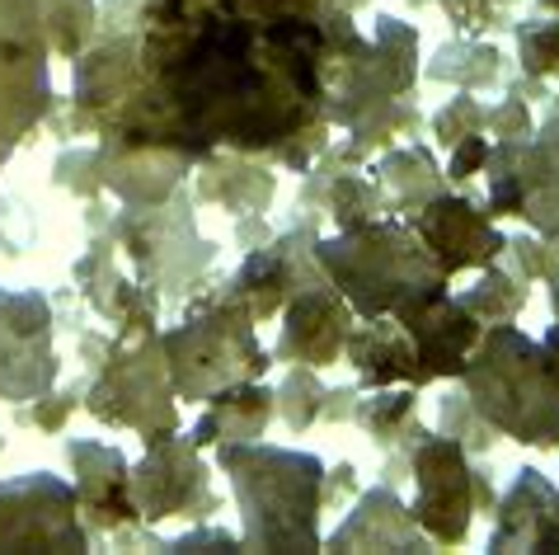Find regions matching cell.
<instances>
[{
    "label": "cell",
    "instance_id": "cell-21",
    "mask_svg": "<svg viewBox=\"0 0 559 555\" xmlns=\"http://www.w3.org/2000/svg\"><path fill=\"white\" fill-rule=\"evenodd\" d=\"M377 189L391 198L400 212L414 217L428 198L442 193V169L432 165L424 146H400V151H385V161L377 165Z\"/></svg>",
    "mask_w": 559,
    "mask_h": 555
},
{
    "label": "cell",
    "instance_id": "cell-1",
    "mask_svg": "<svg viewBox=\"0 0 559 555\" xmlns=\"http://www.w3.org/2000/svg\"><path fill=\"white\" fill-rule=\"evenodd\" d=\"M362 52L338 0H142L132 85L104 146L183 169L273 151L306 169Z\"/></svg>",
    "mask_w": 559,
    "mask_h": 555
},
{
    "label": "cell",
    "instance_id": "cell-20",
    "mask_svg": "<svg viewBox=\"0 0 559 555\" xmlns=\"http://www.w3.org/2000/svg\"><path fill=\"white\" fill-rule=\"evenodd\" d=\"M277 410V395L254 387V381H240V387H226L207 400V414L198 420L193 428V442L198 447H216V442H254L263 438Z\"/></svg>",
    "mask_w": 559,
    "mask_h": 555
},
{
    "label": "cell",
    "instance_id": "cell-11",
    "mask_svg": "<svg viewBox=\"0 0 559 555\" xmlns=\"http://www.w3.org/2000/svg\"><path fill=\"white\" fill-rule=\"evenodd\" d=\"M57 381L52 353V302L38 292L0 287V395L38 400Z\"/></svg>",
    "mask_w": 559,
    "mask_h": 555
},
{
    "label": "cell",
    "instance_id": "cell-32",
    "mask_svg": "<svg viewBox=\"0 0 559 555\" xmlns=\"http://www.w3.org/2000/svg\"><path fill=\"white\" fill-rule=\"evenodd\" d=\"M518 0H447V10L456 14V24L465 34H479V28H499L508 20V10Z\"/></svg>",
    "mask_w": 559,
    "mask_h": 555
},
{
    "label": "cell",
    "instance_id": "cell-15",
    "mask_svg": "<svg viewBox=\"0 0 559 555\" xmlns=\"http://www.w3.org/2000/svg\"><path fill=\"white\" fill-rule=\"evenodd\" d=\"M395 320H405V330L414 334L418 387H424V381H442V377H461L465 358L475 353L479 334H485L479 316L465 311L461 297H452V292H442L438 302L418 306L409 316H395Z\"/></svg>",
    "mask_w": 559,
    "mask_h": 555
},
{
    "label": "cell",
    "instance_id": "cell-22",
    "mask_svg": "<svg viewBox=\"0 0 559 555\" xmlns=\"http://www.w3.org/2000/svg\"><path fill=\"white\" fill-rule=\"evenodd\" d=\"M461 306L479 316V326H512L526 306V283L518 273L489 264L479 269V283L471 292H461Z\"/></svg>",
    "mask_w": 559,
    "mask_h": 555
},
{
    "label": "cell",
    "instance_id": "cell-14",
    "mask_svg": "<svg viewBox=\"0 0 559 555\" xmlns=\"http://www.w3.org/2000/svg\"><path fill=\"white\" fill-rule=\"evenodd\" d=\"M348 330H353V306L344 302V292L320 273L316 283H306L297 297L287 302L277 358L297 363V367H330V363H338V353H344Z\"/></svg>",
    "mask_w": 559,
    "mask_h": 555
},
{
    "label": "cell",
    "instance_id": "cell-29",
    "mask_svg": "<svg viewBox=\"0 0 559 555\" xmlns=\"http://www.w3.org/2000/svg\"><path fill=\"white\" fill-rule=\"evenodd\" d=\"M485 118H489V109L479 104L471 90H461V95L447 104V109L432 118V128H438V142L452 151L456 142H465V137H475V132H485Z\"/></svg>",
    "mask_w": 559,
    "mask_h": 555
},
{
    "label": "cell",
    "instance_id": "cell-35",
    "mask_svg": "<svg viewBox=\"0 0 559 555\" xmlns=\"http://www.w3.org/2000/svg\"><path fill=\"white\" fill-rule=\"evenodd\" d=\"M536 5L546 10V14H559V0H536Z\"/></svg>",
    "mask_w": 559,
    "mask_h": 555
},
{
    "label": "cell",
    "instance_id": "cell-31",
    "mask_svg": "<svg viewBox=\"0 0 559 555\" xmlns=\"http://www.w3.org/2000/svg\"><path fill=\"white\" fill-rule=\"evenodd\" d=\"M485 128L493 132V142H518V137H532V132H536L532 104H526V99H518V95L499 99V104H493V109H489Z\"/></svg>",
    "mask_w": 559,
    "mask_h": 555
},
{
    "label": "cell",
    "instance_id": "cell-27",
    "mask_svg": "<svg viewBox=\"0 0 559 555\" xmlns=\"http://www.w3.org/2000/svg\"><path fill=\"white\" fill-rule=\"evenodd\" d=\"M512 264H518V278L522 283H559V240H546V236H532V240H508Z\"/></svg>",
    "mask_w": 559,
    "mask_h": 555
},
{
    "label": "cell",
    "instance_id": "cell-25",
    "mask_svg": "<svg viewBox=\"0 0 559 555\" xmlns=\"http://www.w3.org/2000/svg\"><path fill=\"white\" fill-rule=\"evenodd\" d=\"M518 52L526 75L536 81H559V14H536L518 24Z\"/></svg>",
    "mask_w": 559,
    "mask_h": 555
},
{
    "label": "cell",
    "instance_id": "cell-33",
    "mask_svg": "<svg viewBox=\"0 0 559 555\" xmlns=\"http://www.w3.org/2000/svg\"><path fill=\"white\" fill-rule=\"evenodd\" d=\"M485 161H489V137H465V142H456L452 146V161H447V179L452 184H461V179H471V175H479L485 169Z\"/></svg>",
    "mask_w": 559,
    "mask_h": 555
},
{
    "label": "cell",
    "instance_id": "cell-23",
    "mask_svg": "<svg viewBox=\"0 0 559 555\" xmlns=\"http://www.w3.org/2000/svg\"><path fill=\"white\" fill-rule=\"evenodd\" d=\"M499 48H485V43H447L438 52V61L428 67L432 81H461L465 90H479L489 81H499Z\"/></svg>",
    "mask_w": 559,
    "mask_h": 555
},
{
    "label": "cell",
    "instance_id": "cell-4",
    "mask_svg": "<svg viewBox=\"0 0 559 555\" xmlns=\"http://www.w3.org/2000/svg\"><path fill=\"white\" fill-rule=\"evenodd\" d=\"M222 467L236 489L240 542L250 551H316L324 508V461L269 442H222Z\"/></svg>",
    "mask_w": 559,
    "mask_h": 555
},
{
    "label": "cell",
    "instance_id": "cell-5",
    "mask_svg": "<svg viewBox=\"0 0 559 555\" xmlns=\"http://www.w3.org/2000/svg\"><path fill=\"white\" fill-rule=\"evenodd\" d=\"M160 353L169 381H175V395L198 400V405H207L226 387L259 381L273 367L254 339V311L236 297L216 302L212 311H198L179 330H169L160 339Z\"/></svg>",
    "mask_w": 559,
    "mask_h": 555
},
{
    "label": "cell",
    "instance_id": "cell-2",
    "mask_svg": "<svg viewBox=\"0 0 559 555\" xmlns=\"http://www.w3.org/2000/svg\"><path fill=\"white\" fill-rule=\"evenodd\" d=\"M456 381L493 434L559 447V320L540 339L518 326H485Z\"/></svg>",
    "mask_w": 559,
    "mask_h": 555
},
{
    "label": "cell",
    "instance_id": "cell-26",
    "mask_svg": "<svg viewBox=\"0 0 559 555\" xmlns=\"http://www.w3.org/2000/svg\"><path fill=\"white\" fill-rule=\"evenodd\" d=\"M381 189H377V179H357V175H344L334 184V222L338 231H348V226H362V222H377L381 217Z\"/></svg>",
    "mask_w": 559,
    "mask_h": 555
},
{
    "label": "cell",
    "instance_id": "cell-28",
    "mask_svg": "<svg viewBox=\"0 0 559 555\" xmlns=\"http://www.w3.org/2000/svg\"><path fill=\"white\" fill-rule=\"evenodd\" d=\"M277 400H283L287 424H292V428H306V424L324 410V400H330V391H324L320 381H316V367H297L287 387L277 391Z\"/></svg>",
    "mask_w": 559,
    "mask_h": 555
},
{
    "label": "cell",
    "instance_id": "cell-17",
    "mask_svg": "<svg viewBox=\"0 0 559 555\" xmlns=\"http://www.w3.org/2000/svg\"><path fill=\"white\" fill-rule=\"evenodd\" d=\"M344 358L357 367L362 387H418L414 334L395 316H371L357 330H348Z\"/></svg>",
    "mask_w": 559,
    "mask_h": 555
},
{
    "label": "cell",
    "instance_id": "cell-19",
    "mask_svg": "<svg viewBox=\"0 0 559 555\" xmlns=\"http://www.w3.org/2000/svg\"><path fill=\"white\" fill-rule=\"evenodd\" d=\"M71 471H75V499H81L95 522H132L142 508L132 499V471L122 452L104 442H71Z\"/></svg>",
    "mask_w": 559,
    "mask_h": 555
},
{
    "label": "cell",
    "instance_id": "cell-12",
    "mask_svg": "<svg viewBox=\"0 0 559 555\" xmlns=\"http://www.w3.org/2000/svg\"><path fill=\"white\" fill-rule=\"evenodd\" d=\"M203 447L193 438L169 434L151 442L142 471H132V499L142 508V518L165 522V518H207L216 508V495L207 489V467Z\"/></svg>",
    "mask_w": 559,
    "mask_h": 555
},
{
    "label": "cell",
    "instance_id": "cell-30",
    "mask_svg": "<svg viewBox=\"0 0 559 555\" xmlns=\"http://www.w3.org/2000/svg\"><path fill=\"white\" fill-rule=\"evenodd\" d=\"M442 414H447V434H452V442H461L465 452H485V447L499 442V434L485 424V414H479L465 395L461 400H447Z\"/></svg>",
    "mask_w": 559,
    "mask_h": 555
},
{
    "label": "cell",
    "instance_id": "cell-10",
    "mask_svg": "<svg viewBox=\"0 0 559 555\" xmlns=\"http://www.w3.org/2000/svg\"><path fill=\"white\" fill-rule=\"evenodd\" d=\"M81 499L67 481L38 471L0 485V546L5 551H85Z\"/></svg>",
    "mask_w": 559,
    "mask_h": 555
},
{
    "label": "cell",
    "instance_id": "cell-3",
    "mask_svg": "<svg viewBox=\"0 0 559 555\" xmlns=\"http://www.w3.org/2000/svg\"><path fill=\"white\" fill-rule=\"evenodd\" d=\"M320 273L344 292V302L362 320L371 316H409L438 302L452 278L432 259L414 226L377 217L338 231L334 240H316Z\"/></svg>",
    "mask_w": 559,
    "mask_h": 555
},
{
    "label": "cell",
    "instance_id": "cell-8",
    "mask_svg": "<svg viewBox=\"0 0 559 555\" xmlns=\"http://www.w3.org/2000/svg\"><path fill=\"white\" fill-rule=\"evenodd\" d=\"M90 410H95L104 424L136 428V434L146 438V447L175 434L179 428V420H175V381H169L160 339L151 334L128 353V358L108 363L99 387L90 391Z\"/></svg>",
    "mask_w": 559,
    "mask_h": 555
},
{
    "label": "cell",
    "instance_id": "cell-34",
    "mask_svg": "<svg viewBox=\"0 0 559 555\" xmlns=\"http://www.w3.org/2000/svg\"><path fill=\"white\" fill-rule=\"evenodd\" d=\"M203 546H216V551H245L240 536H230V532H183L179 542H169V551H203Z\"/></svg>",
    "mask_w": 559,
    "mask_h": 555
},
{
    "label": "cell",
    "instance_id": "cell-18",
    "mask_svg": "<svg viewBox=\"0 0 559 555\" xmlns=\"http://www.w3.org/2000/svg\"><path fill=\"white\" fill-rule=\"evenodd\" d=\"M334 551H428V532L414 522V508L395 499L391 485L367 489L348 522L330 536Z\"/></svg>",
    "mask_w": 559,
    "mask_h": 555
},
{
    "label": "cell",
    "instance_id": "cell-16",
    "mask_svg": "<svg viewBox=\"0 0 559 555\" xmlns=\"http://www.w3.org/2000/svg\"><path fill=\"white\" fill-rule=\"evenodd\" d=\"M489 551H559V485L546 471L522 467L512 475Z\"/></svg>",
    "mask_w": 559,
    "mask_h": 555
},
{
    "label": "cell",
    "instance_id": "cell-24",
    "mask_svg": "<svg viewBox=\"0 0 559 555\" xmlns=\"http://www.w3.org/2000/svg\"><path fill=\"white\" fill-rule=\"evenodd\" d=\"M414 410H418L414 391H391V387H377V395L362 400V405H357L353 414H357V424H362L367 434L377 438L381 447H391L395 438H405V434H409Z\"/></svg>",
    "mask_w": 559,
    "mask_h": 555
},
{
    "label": "cell",
    "instance_id": "cell-9",
    "mask_svg": "<svg viewBox=\"0 0 559 555\" xmlns=\"http://www.w3.org/2000/svg\"><path fill=\"white\" fill-rule=\"evenodd\" d=\"M414 471V522L428 532V542L461 546L471 532L479 504V475L465 457V447L452 438H418L409 452Z\"/></svg>",
    "mask_w": 559,
    "mask_h": 555
},
{
    "label": "cell",
    "instance_id": "cell-36",
    "mask_svg": "<svg viewBox=\"0 0 559 555\" xmlns=\"http://www.w3.org/2000/svg\"><path fill=\"white\" fill-rule=\"evenodd\" d=\"M550 306H555V320H559V283L550 287Z\"/></svg>",
    "mask_w": 559,
    "mask_h": 555
},
{
    "label": "cell",
    "instance_id": "cell-7",
    "mask_svg": "<svg viewBox=\"0 0 559 555\" xmlns=\"http://www.w3.org/2000/svg\"><path fill=\"white\" fill-rule=\"evenodd\" d=\"M489 217H518L546 240H559V118L518 142H493L489 161Z\"/></svg>",
    "mask_w": 559,
    "mask_h": 555
},
{
    "label": "cell",
    "instance_id": "cell-6",
    "mask_svg": "<svg viewBox=\"0 0 559 555\" xmlns=\"http://www.w3.org/2000/svg\"><path fill=\"white\" fill-rule=\"evenodd\" d=\"M52 28L43 0H0V165L52 104Z\"/></svg>",
    "mask_w": 559,
    "mask_h": 555
},
{
    "label": "cell",
    "instance_id": "cell-13",
    "mask_svg": "<svg viewBox=\"0 0 559 555\" xmlns=\"http://www.w3.org/2000/svg\"><path fill=\"white\" fill-rule=\"evenodd\" d=\"M409 226L424 236V245L432 250V259L442 264L447 278L456 273H479L489 264H499L503 250H508V236L493 217L471 198H452V193H438L428 198L424 208L409 217Z\"/></svg>",
    "mask_w": 559,
    "mask_h": 555
}]
</instances>
